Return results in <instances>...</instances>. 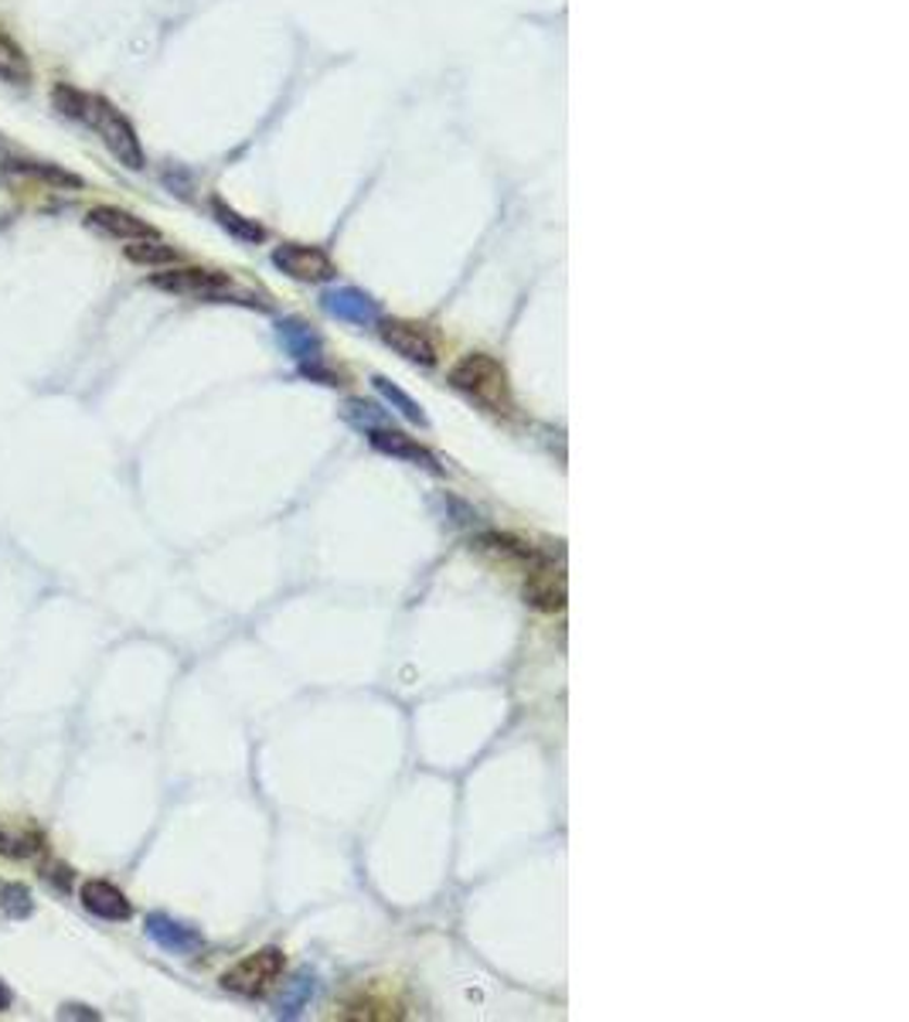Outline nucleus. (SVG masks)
Segmentation results:
<instances>
[{"mask_svg":"<svg viewBox=\"0 0 909 1022\" xmlns=\"http://www.w3.org/2000/svg\"><path fill=\"white\" fill-rule=\"evenodd\" d=\"M450 382L460 388V393L484 403L487 409H495V412L511 409V382H508L504 365L498 358L484 355V352H471L466 358H460L450 372Z\"/></svg>","mask_w":909,"mask_h":1022,"instance_id":"obj_1","label":"nucleus"},{"mask_svg":"<svg viewBox=\"0 0 909 1022\" xmlns=\"http://www.w3.org/2000/svg\"><path fill=\"white\" fill-rule=\"evenodd\" d=\"M89 127L100 130L103 143L119 157L123 167H133V170L143 167V148H140V140H137V130L130 127V119L123 116L113 103H106V100H100V95H95Z\"/></svg>","mask_w":909,"mask_h":1022,"instance_id":"obj_2","label":"nucleus"},{"mask_svg":"<svg viewBox=\"0 0 909 1022\" xmlns=\"http://www.w3.org/2000/svg\"><path fill=\"white\" fill-rule=\"evenodd\" d=\"M283 975V951L280 947H259L249 958H242L239 964H232L222 985L235 995H263L266 988H273Z\"/></svg>","mask_w":909,"mask_h":1022,"instance_id":"obj_3","label":"nucleus"},{"mask_svg":"<svg viewBox=\"0 0 909 1022\" xmlns=\"http://www.w3.org/2000/svg\"><path fill=\"white\" fill-rule=\"evenodd\" d=\"M151 283L157 290H167V294H184V297H205V301H218L232 294V280L226 273L215 270H199V266H184V270H167V273H154Z\"/></svg>","mask_w":909,"mask_h":1022,"instance_id":"obj_4","label":"nucleus"},{"mask_svg":"<svg viewBox=\"0 0 909 1022\" xmlns=\"http://www.w3.org/2000/svg\"><path fill=\"white\" fill-rule=\"evenodd\" d=\"M273 263L280 270L293 280H310V283H321V280H331L337 270L334 263L324 250L317 246H300V242H286L273 253Z\"/></svg>","mask_w":909,"mask_h":1022,"instance_id":"obj_5","label":"nucleus"},{"mask_svg":"<svg viewBox=\"0 0 909 1022\" xmlns=\"http://www.w3.org/2000/svg\"><path fill=\"white\" fill-rule=\"evenodd\" d=\"M146 937H151L157 947H164L167 955H178V958L199 955L205 947V937L194 931L191 923L170 917V914H151V917H146Z\"/></svg>","mask_w":909,"mask_h":1022,"instance_id":"obj_6","label":"nucleus"},{"mask_svg":"<svg viewBox=\"0 0 909 1022\" xmlns=\"http://www.w3.org/2000/svg\"><path fill=\"white\" fill-rule=\"evenodd\" d=\"M525 597L538 611H562L566 606V576H562L559 566H552L549 559H538L535 566H528V579H525Z\"/></svg>","mask_w":909,"mask_h":1022,"instance_id":"obj_7","label":"nucleus"},{"mask_svg":"<svg viewBox=\"0 0 909 1022\" xmlns=\"http://www.w3.org/2000/svg\"><path fill=\"white\" fill-rule=\"evenodd\" d=\"M382 337L385 345L396 348L402 358L420 361V365H436V345L433 337L412 321H382Z\"/></svg>","mask_w":909,"mask_h":1022,"instance_id":"obj_8","label":"nucleus"},{"mask_svg":"<svg viewBox=\"0 0 909 1022\" xmlns=\"http://www.w3.org/2000/svg\"><path fill=\"white\" fill-rule=\"evenodd\" d=\"M324 310L331 314V318H337L344 324H358V328H368V324L379 321V304L355 286H341V290L324 294Z\"/></svg>","mask_w":909,"mask_h":1022,"instance_id":"obj_9","label":"nucleus"},{"mask_svg":"<svg viewBox=\"0 0 909 1022\" xmlns=\"http://www.w3.org/2000/svg\"><path fill=\"white\" fill-rule=\"evenodd\" d=\"M79 899H82V907L100 920H130L133 917L130 899L123 896L119 886H113L106 880H86L79 886Z\"/></svg>","mask_w":909,"mask_h":1022,"instance_id":"obj_10","label":"nucleus"},{"mask_svg":"<svg viewBox=\"0 0 909 1022\" xmlns=\"http://www.w3.org/2000/svg\"><path fill=\"white\" fill-rule=\"evenodd\" d=\"M86 222H89L92 229L106 232V235H116V239H146V235H154V229L146 226L143 218H137V215L127 212V208H116V205H95V208H89Z\"/></svg>","mask_w":909,"mask_h":1022,"instance_id":"obj_11","label":"nucleus"},{"mask_svg":"<svg viewBox=\"0 0 909 1022\" xmlns=\"http://www.w3.org/2000/svg\"><path fill=\"white\" fill-rule=\"evenodd\" d=\"M368 440H372V447H375V450H382V453L402 457V460H412V464H420V468L439 471V468H436V460H433V453H430V450H423V447L415 444V440H409L406 433H396V430H385V426H379V430H368Z\"/></svg>","mask_w":909,"mask_h":1022,"instance_id":"obj_12","label":"nucleus"},{"mask_svg":"<svg viewBox=\"0 0 909 1022\" xmlns=\"http://www.w3.org/2000/svg\"><path fill=\"white\" fill-rule=\"evenodd\" d=\"M280 345L290 358L297 361H317L321 358V334L300 321H283L280 324Z\"/></svg>","mask_w":909,"mask_h":1022,"instance_id":"obj_13","label":"nucleus"},{"mask_svg":"<svg viewBox=\"0 0 909 1022\" xmlns=\"http://www.w3.org/2000/svg\"><path fill=\"white\" fill-rule=\"evenodd\" d=\"M0 79L4 82H14V86H24L31 82V62L24 55V48L0 31Z\"/></svg>","mask_w":909,"mask_h":1022,"instance_id":"obj_14","label":"nucleus"},{"mask_svg":"<svg viewBox=\"0 0 909 1022\" xmlns=\"http://www.w3.org/2000/svg\"><path fill=\"white\" fill-rule=\"evenodd\" d=\"M41 848V835L28 825H0V852L11 859H28Z\"/></svg>","mask_w":909,"mask_h":1022,"instance_id":"obj_15","label":"nucleus"},{"mask_svg":"<svg viewBox=\"0 0 909 1022\" xmlns=\"http://www.w3.org/2000/svg\"><path fill=\"white\" fill-rule=\"evenodd\" d=\"M52 100H55V106H59L68 119H79V124L89 127L95 95H89V92H82V89H76V86H65V82H62V86H55Z\"/></svg>","mask_w":909,"mask_h":1022,"instance_id":"obj_16","label":"nucleus"},{"mask_svg":"<svg viewBox=\"0 0 909 1022\" xmlns=\"http://www.w3.org/2000/svg\"><path fill=\"white\" fill-rule=\"evenodd\" d=\"M127 256H130L133 263H143V266H164V263H175V259H178V253L170 250V246H164V242L154 239V235L130 239Z\"/></svg>","mask_w":909,"mask_h":1022,"instance_id":"obj_17","label":"nucleus"},{"mask_svg":"<svg viewBox=\"0 0 909 1022\" xmlns=\"http://www.w3.org/2000/svg\"><path fill=\"white\" fill-rule=\"evenodd\" d=\"M313 988H317V979L310 975V971H300L297 979H293L290 985H286V992H283V999H280V1015H300V1009L313 999Z\"/></svg>","mask_w":909,"mask_h":1022,"instance_id":"obj_18","label":"nucleus"},{"mask_svg":"<svg viewBox=\"0 0 909 1022\" xmlns=\"http://www.w3.org/2000/svg\"><path fill=\"white\" fill-rule=\"evenodd\" d=\"M0 910L11 920H28L35 914V896L24 883H4L0 886Z\"/></svg>","mask_w":909,"mask_h":1022,"instance_id":"obj_19","label":"nucleus"},{"mask_svg":"<svg viewBox=\"0 0 909 1022\" xmlns=\"http://www.w3.org/2000/svg\"><path fill=\"white\" fill-rule=\"evenodd\" d=\"M375 388H379V393L392 403V409H396L399 417H406L409 423H420V426H426V412H423V406H420V403H412L399 385H392L388 379H382V375H379V379H375Z\"/></svg>","mask_w":909,"mask_h":1022,"instance_id":"obj_20","label":"nucleus"},{"mask_svg":"<svg viewBox=\"0 0 909 1022\" xmlns=\"http://www.w3.org/2000/svg\"><path fill=\"white\" fill-rule=\"evenodd\" d=\"M215 215H218V222H222L232 235H239V239H245V242H259V239L266 235L263 226H256L253 218H245V215L232 212L226 202H215Z\"/></svg>","mask_w":909,"mask_h":1022,"instance_id":"obj_21","label":"nucleus"},{"mask_svg":"<svg viewBox=\"0 0 909 1022\" xmlns=\"http://www.w3.org/2000/svg\"><path fill=\"white\" fill-rule=\"evenodd\" d=\"M344 417H348L358 430H379V426H385V417H382V409L379 406H372V403H348L344 406Z\"/></svg>","mask_w":909,"mask_h":1022,"instance_id":"obj_22","label":"nucleus"},{"mask_svg":"<svg viewBox=\"0 0 909 1022\" xmlns=\"http://www.w3.org/2000/svg\"><path fill=\"white\" fill-rule=\"evenodd\" d=\"M11 1002H14V995H11V988L0 982V1012H8L11 1009Z\"/></svg>","mask_w":909,"mask_h":1022,"instance_id":"obj_23","label":"nucleus"}]
</instances>
